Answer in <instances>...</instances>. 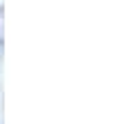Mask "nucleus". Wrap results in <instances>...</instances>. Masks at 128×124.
<instances>
[{
    "label": "nucleus",
    "instance_id": "f257e3e1",
    "mask_svg": "<svg viewBox=\"0 0 128 124\" xmlns=\"http://www.w3.org/2000/svg\"><path fill=\"white\" fill-rule=\"evenodd\" d=\"M5 44V9L0 7V46Z\"/></svg>",
    "mask_w": 128,
    "mask_h": 124
}]
</instances>
